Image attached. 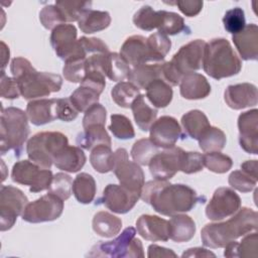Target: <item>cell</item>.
<instances>
[{
    "instance_id": "ac0fdd59",
    "label": "cell",
    "mask_w": 258,
    "mask_h": 258,
    "mask_svg": "<svg viewBox=\"0 0 258 258\" xmlns=\"http://www.w3.org/2000/svg\"><path fill=\"white\" fill-rule=\"evenodd\" d=\"M120 55L133 68L145 63L159 62L150 51L146 38L142 35L129 36L120 48Z\"/></svg>"
},
{
    "instance_id": "7402d4cb",
    "label": "cell",
    "mask_w": 258,
    "mask_h": 258,
    "mask_svg": "<svg viewBox=\"0 0 258 258\" xmlns=\"http://www.w3.org/2000/svg\"><path fill=\"white\" fill-rule=\"evenodd\" d=\"M232 40L244 60L258 59V26L247 24L240 32L233 34Z\"/></svg>"
},
{
    "instance_id": "ba28073f",
    "label": "cell",
    "mask_w": 258,
    "mask_h": 258,
    "mask_svg": "<svg viewBox=\"0 0 258 258\" xmlns=\"http://www.w3.org/2000/svg\"><path fill=\"white\" fill-rule=\"evenodd\" d=\"M52 177L50 169L42 168L31 160L26 159L14 163L11 171V179L16 183L29 185L31 192L48 189Z\"/></svg>"
},
{
    "instance_id": "4316f807",
    "label": "cell",
    "mask_w": 258,
    "mask_h": 258,
    "mask_svg": "<svg viewBox=\"0 0 258 258\" xmlns=\"http://www.w3.org/2000/svg\"><path fill=\"white\" fill-rule=\"evenodd\" d=\"M77 144L81 148L92 150L98 145L111 146V137L105 129V125L94 124L85 127L84 131L78 135Z\"/></svg>"
},
{
    "instance_id": "e575fe53",
    "label": "cell",
    "mask_w": 258,
    "mask_h": 258,
    "mask_svg": "<svg viewBox=\"0 0 258 258\" xmlns=\"http://www.w3.org/2000/svg\"><path fill=\"white\" fill-rule=\"evenodd\" d=\"M145 90L146 98L155 108H165L172 100L173 91L171 86L161 79L152 81Z\"/></svg>"
},
{
    "instance_id": "db71d44e",
    "label": "cell",
    "mask_w": 258,
    "mask_h": 258,
    "mask_svg": "<svg viewBox=\"0 0 258 258\" xmlns=\"http://www.w3.org/2000/svg\"><path fill=\"white\" fill-rule=\"evenodd\" d=\"M204 168V156L199 152L182 150L180 155V171L190 174Z\"/></svg>"
},
{
    "instance_id": "7c38bea8",
    "label": "cell",
    "mask_w": 258,
    "mask_h": 258,
    "mask_svg": "<svg viewBox=\"0 0 258 258\" xmlns=\"http://www.w3.org/2000/svg\"><path fill=\"white\" fill-rule=\"evenodd\" d=\"M63 211V201L53 194H46L28 203L21 215L22 220L36 224L58 219Z\"/></svg>"
},
{
    "instance_id": "94428289",
    "label": "cell",
    "mask_w": 258,
    "mask_h": 258,
    "mask_svg": "<svg viewBox=\"0 0 258 258\" xmlns=\"http://www.w3.org/2000/svg\"><path fill=\"white\" fill-rule=\"evenodd\" d=\"M182 76L176 72L170 61H163L161 63V80H163L169 86H177L179 85Z\"/></svg>"
},
{
    "instance_id": "60d3db41",
    "label": "cell",
    "mask_w": 258,
    "mask_h": 258,
    "mask_svg": "<svg viewBox=\"0 0 258 258\" xmlns=\"http://www.w3.org/2000/svg\"><path fill=\"white\" fill-rule=\"evenodd\" d=\"M113 151L111 146L98 145L91 150L90 162L93 168L100 173H107L112 171Z\"/></svg>"
},
{
    "instance_id": "7dc6e473",
    "label": "cell",
    "mask_w": 258,
    "mask_h": 258,
    "mask_svg": "<svg viewBox=\"0 0 258 258\" xmlns=\"http://www.w3.org/2000/svg\"><path fill=\"white\" fill-rule=\"evenodd\" d=\"M55 5L61 10L67 22L78 21L82 13L91 8V1H61L55 2Z\"/></svg>"
},
{
    "instance_id": "d6a6232c",
    "label": "cell",
    "mask_w": 258,
    "mask_h": 258,
    "mask_svg": "<svg viewBox=\"0 0 258 258\" xmlns=\"http://www.w3.org/2000/svg\"><path fill=\"white\" fill-rule=\"evenodd\" d=\"M162 62L145 63L133 68L128 76V81L135 85L139 90H145L152 81L161 79Z\"/></svg>"
},
{
    "instance_id": "6125c7cd",
    "label": "cell",
    "mask_w": 258,
    "mask_h": 258,
    "mask_svg": "<svg viewBox=\"0 0 258 258\" xmlns=\"http://www.w3.org/2000/svg\"><path fill=\"white\" fill-rule=\"evenodd\" d=\"M147 257L149 258H155V257H173L176 258L177 255L168 248H164L155 244L148 246V253Z\"/></svg>"
},
{
    "instance_id": "ee69618b",
    "label": "cell",
    "mask_w": 258,
    "mask_h": 258,
    "mask_svg": "<svg viewBox=\"0 0 258 258\" xmlns=\"http://www.w3.org/2000/svg\"><path fill=\"white\" fill-rule=\"evenodd\" d=\"M108 129L116 138L121 140L131 139L135 136L134 127L130 119L122 114L111 115V123Z\"/></svg>"
},
{
    "instance_id": "8fae6325",
    "label": "cell",
    "mask_w": 258,
    "mask_h": 258,
    "mask_svg": "<svg viewBox=\"0 0 258 258\" xmlns=\"http://www.w3.org/2000/svg\"><path fill=\"white\" fill-rule=\"evenodd\" d=\"M112 171L121 185L141 194L145 183L144 172L138 163L128 159V152L125 148H118L114 151Z\"/></svg>"
},
{
    "instance_id": "5b68a950",
    "label": "cell",
    "mask_w": 258,
    "mask_h": 258,
    "mask_svg": "<svg viewBox=\"0 0 258 258\" xmlns=\"http://www.w3.org/2000/svg\"><path fill=\"white\" fill-rule=\"evenodd\" d=\"M0 152L4 155L9 150H14L19 157L24 142L29 135L28 117L26 112L19 108H1L0 127Z\"/></svg>"
},
{
    "instance_id": "f1b7e54d",
    "label": "cell",
    "mask_w": 258,
    "mask_h": 258,
    "mask_svg": "<svg viewBox=\"0 0 258 258\" xmlns=\"http://www.w3.org/2000/svg\"><path fill=\"white\" fill-rule=\"evenodd\" d=\"M111 23V16L107 11L87 9L78 20L80 29L86 33L91 34L109 27Z\"/></svg>"
},
{
    "instance_id": "44dd1931",
    "label": "cell",
    "mask_w": 258,
    "mask_h": 258,
    "mask_svg": "<svg viewBox=\"0 0 258 258\" xmlns=\"http://www.w3.org/2000/svg\"><path fill=\"white\" fill-rule=\"evenodd\" d=\"M138 234L147 241L166 242L169 239V222L154 215H141L136 221Z\"/></svg>"
},
{
    "instance_id": "484cf974",
    "label": "cell",
    "mask_w": 258,
    "mask_h": 258,
    "mask_svg": "<svg viewBox=\"0 0 258 258\" xmlns=\"http://www.w3.org/2000/svg\"><path fill=\"white\" fill-rule=\"evenodd\" d=\"M102 71L109 80L123 82L125 79H128L131 69L120 53L109 51L103 54Z\"/></svg>"
},
{
    "instance_id": "b9f144b4",
    "label": "cell",
    "mask_w": 258,
    "mask_h": 258,
    "mask_svg": "<svg viewBox=\"0 0 258 258\" xmlns=\"http://www.w3.org/2000/svg\"><path fill=\"white\" fill-rule=\"evenodd\" d=\"M158 152V147L149 138H141L133 144L130 154L133 161L139 165H148L152 157Z\"/></svg>"
},
{
    "instance_id": "74e56055",
    "label": "cell",
    "mask_w": 258,
    "mask_h": 258,
    "mask_svg": "<svg viewBox=\"0 0 258 258\" xmlns=\"http://www.w3.org/2000/svg\"><path fill=\"white\" fill-rule=\"evenodd\" d=\"M227 142V137L224 131L215 126H210L204 134L199 138L200 148L204 152L221 151Z\"/></svg>"
},
{
    "instance_id": "f35d334b",
    "label": "cell",
    "mask_w": 258,
    "mask_h": 258,
    "mask_svg": "<svg viewBox=\"0 0 258 258\" xmlns=\"http://www.w3.org/2000/svg\"><path fill=\"white\" fill-rule=\"evenodd\" d=\"M140 95L139 89L130 82H119L111 90L113 101L122 108H131L134 100Z\"/></svg>"
},
{
    "instance_id": "03108f58",
    "label": "cell",
    "mask_w": 258,
    "mask_h": 258,
    "mask_svg": "<svg viewBox=\"0 0 258 258\" xmlns=\"http://www.w3.org/2000/svg\"><path fill=\"white\" fill-rule=\"evenodd\" d=\"M1 45H2V49H1V52H2V72H4V68L6 66V62H7V59H9V47L6 46V44L1 41Z\"/></svg>"
},
{
    "instance_id": "30bf717a",
    "label": "cell",
    "mask_w": 258,
    "mask_h": 258,
    "mask_svg": "<svg viewBox=\"0 0 258 258\" xmlns=\"http://www.w3.org/2000/svg\"><path fill=\"white\" fill-rule=\"evenodd\" d=\"M27 197L19 188L12 185H1L0 188V230H10L18 216L22 215Z\"/></svg>"
},
{
    "instance_id": "7bdbcfd3",
    "label": "cell",
    "mask_w": 258,
    "mask_h": 258,
    "mask_svg": "<svg viewBox=\"0 0 258 258\" xmlns=\"http://www.w3.org/2000/svg\"><path fill=\"white\" fill-rule=\"evenodd\" d=\"M158 32L165 35H175L187 29L183 18L175 12L162 10L161 21L158 26Z\"/></svg>"
},
{
    "instance_id": "d6986e66",
    "label": "cell",
    "mask_w": 258,
    "mask_h": 258,
    "mask_svg": "<svg viewBox=\"0 0 258 258\" xmlns=\"http://www.w3.org/2000/svg\"><path fill=\"white\" fill-rule=\"evenodd\" d=\"M239 143L250 154H258V110L252 109L238 117Z\"/></svg>"
},
{
    "instance_id": "277c9868",
    "label": "cell",
    "mask_w": 258,
    "mask_h": 258,
    "mask_svg": "<svg viewBox=\"0 0 258 258\" xmlns=\"http://www.w3.org/2000/svg\"><path fill=\"white\" fill-rule=\"evenodd\" d=\"M203 69L208 76L219 81L239 74L242 61L226 38H213L206 42Z\"/></svg>"
},
{
    "instance_id": "681fc988",
    "label": "cell",
    "mask_w": 258,
    "mask_h": 258,
    "mask_svg": "<svg viewBox=\"0 0 258 258\" xmlns=\"http://www.w3.org/2000/svg\"><path fill=\"white\" fill-rule=\"evenodd\" d=\"M86 58H76L64 61L62 74L70 83H82L87 75Z\"/></svg>"
},
{
    "instance_id": "e7e4bbea",
    "label": "cell",
    "mask_w": 258,
    "mask_h": 258,
    "mask_svg": "<svg viewBox=\"0 0 258 258\" xmlns=\"http://www.w3.org/2000/svg\"><path fill=\"white\" fill-rule=\"evenodd\" d=\"M241 169L251 175L252 177L257 179V160H246L245 162L241 163Z\"/></svg>"
},
{
    "instance_id": "7a4b0ae2",
    "label": "cell",
    "mask_w": 258,
    "mask_h": 258,
    "mask_svg": "<svg viewBox=\"0 0 258 258\" xmlns=\"http://www.w3.org/2000/svg\"><path fill=\"white\" fill-rule=\"evenodd\" d=\"M10 71L18 84L20 95L25 100H36L58 92L62 86V78L57 74L37 72L31 62L21 56L14 57Z\"/></svg>"
},
{
    "instance_id": "e0dca14e",
    "label": "cell",
    "mask_w": 258,
    "mask_h": 258,
    "mask_svg": "<svg viewBox=\"0 0 258 258\" xmlns=\"http://www.w3.org/2000/svg\"><path fill=\"white\" fill-rule=\"evenodd\" d=\"M149 139L158 148L173 147L181 137V128L174 117L161 116L153 122L149 129Z\"/></svg>"
},
{
    "instance_id": "ab89813d",
    "label": "cell",
    "mask_w": 258,
    "mask_h": 258,
    "mask_svg": "<svg viewBox=\"0 0 258 258\" xmlns=\"http://www.w3.org/2000/svg\"><path fill=\"white\" fill-rule=\"evenodd\" d=\"M161 14L162 10L155 11L151 6L144 5L135 12L133 16V23L139 29L151 31L158 28L161 21Z\"/></svg>"
},
{
    "instance_id": "d590c367",
    "label": "cell",
    "mask_w": 258,
    "mask_h": 258,
    "mask_svg": "<svg viewBox=\"0 0 258 258\" xmlns=\"http://www.w3.org/2000/svg\"><path fill=\"white\" fill-rule=\"evenodd\" d=\"M97 186L94 177L87 173H79L73 181V194L81 204H91L96 196Z\"/></svg>"
},
{
    "instance_id": "11a10c76",
    "label": "cell",
    "mask_w": 258,
    "mask_h": 258,
    "mask_svg": "<svg viewBox=\"0 0 258 258\" xmlns=\"http://www.w3.org/2000/svg\"><path fill=\"white\" fill-rule=\"evenodd\" d=\"M107 118V111L103 105L100 103L94 104L91 106L84 115L83 118V127H87L94 124L105 125Z\"/></svg>"
},
{
    "instance_id": "6f0895ef",
    "label": "cell",
    "mask_w": 258,
    "mask_h": 258,
    "mask_svg": "<svg viewBox=\"0 0 258 258\" xmlns=\"http://www.w3.org/2000/svg\"><path fill=\"white\" fill-rule=\"evenodd\" d=\"M79 41L87 54H100L109 52L108 45L100 38L82 36Z\"/></svg>"
},
{
    "instance_id": "f6af8a7d",
    "label": "cell",
    "mask_w": 258,
    "mask_h": 258,
    "mask_svg": "<svg viewBox=\"0 0 258 258\" xmlns=\"http://www.w3.org/2000/svg\"><path fill=\"white\" fill-rule=\"evenodd\" d=\"M204 156V166L215 173H225L232 168V158L220 151L207 152Z\"/></svg>"
},
{
    "instance_id": "680465c9",
    "label": "cell",
    "mask_w": 258,
    "mask_h": 258,
    "mask_svg": "<svg viewBox=\"0 0 258 258\" xmlns=\"http://www.w3.org/2000/svg\"><path fill=\"white\" fill-rule=\"evenodd\" d=\"M20 95L19 87L14 78H10L1 72V97L9 100L17 99Z\"/></svg>"
},
{
    "instance_id": "f5cc1de1",
    "label": "cell",
    "mask_w": 258,
    "mask_h": 258,
    "mask_svg": "<svg viewBox=\"0 0 258 258\" xmlns=\"http://www.w3.org/2000/svg\"><path fill=\"white\" fill-rule=\"evenodd\" d=\"M228 182L232 188L241 192H249L253 190L257 184V179L241 170H234L230 173Z\"/></svg>"
},
{
    "instance_id": "bcb514c9",
    "label": "cell",
    "mask_w": 258,
    "mask_h": 258,
    "mask_svg": "<svg viewBox=\"0 0 258 258\" xmlns=\"http://www.w3.org/2000/svg\"><path fill=\"white\" fill-rule=\"evenodd\" d=\"M147 45L155 56V58L161 62L163 61L166 54L169 52L171 47V41L167 35L162 34L160 32H155L150 34L147 38Z\"/></svg>"
},
{
    "instance_id": "c3c4849f",
    "label": "cell",
    "mask_w": 258,
    "mask_h": 258,
    "mask_svg": "<svg viewBox=\"0 0 258 258\" xmlns=\"http://www.w3.org/2000/svg\"><path fill=\"white\" fill-rule=\"evenodd\" d=\"M48 192L55 195L62 201L68 200L73 192V178L64 172H57L53 175Z\"/></svg>"
},
{
    "instance_id": "8d00e7d4",
    "label": "cell",
    "mask_w": 258,
    "mask_h": 258,
    "mask_svg": "<svg viewBox=\"0 0 258 258\" xmlns=\"http://www.w3.org/2000/svg\"><path fill=\"white\" fill-rule=\"evenodd\" d=\"M101 92L96 88L82 83L70 96V100L79 112H86L91 106L99 103Z\"/></svg>"
},
{
    "instance_id": "2e32d148",
    "label": "cell",
    "mask_w": 258,
    "mask_h": 258,
    "mask_svg": "<svg viewBox=\"0 0 258 258\" xmlns=\"http://www.w3.org/2000/svg\"><path fill=\"white\" fill-rule=\"evenodd\" d=\"M182 150L180 147L173 146L156 153L148 164L151 175L160 180H167L173 177L180 169Z\"/></svg>"
},
{
    "instance_id": "d4e9b609",
    "label": "cell",
    "mask_w": 258,
    "mask_h": 258,
    "mask_svg": "<svg viewBox=\"0 0 258 258\" xmlns=\"http://www.w3.org/2000/svg\"><path fill=\"white\" fill-rule=\"evenodd\" d=\"M86 155L79 146L69 144L59 149L53 157V164L56 168L67 172H78L86 163Z\"/></svg>"
},
{
    "instance_id": "91938a15",
    "label": "cell",
    "mask_w": 258,
    "mask_h": 258,
    "mask_svg": "<svg viewBox=\"0 0 258 258\" xmlns=\"http://www.w3.org/2000/svg\"><path fill=\"white\" fill-rule=\"evenodd\" d=\"M171 4H175L185 16L194 17L202 11L204 2L201 0H178Z\"/></svg>"
},
{
    "instance_id": "52a82bcc",
    "label": "cell",
    "mask_w": 258,
    "mask_h": 258,
    "mask_svg": "<svg viewBox=\"0 0 258 258\" xmlns=\"http://www.w3.org/2000/svg\"><path fill=\"white\" fill-rule=\"evenodd\" d=\"M136 230L133 227L125 228L122 233L112 241H100L91 252L90 257L110 258H136L144 257L143 246L140 239L135 238Z\"/></svg>"
},
{
    "instance_id": "1f68e13d",
    "label": "cell",
    "mask_w": 258,
    "mask_h": 258,
    "mask_svg": "<svg viewBox=\"0 0 258 258\" xmlns=\"http://www.w3.org/2000/svg\"><path fill=\"white\" fill-rule=\"evenodd\" d=\"M258 235L256 231L248 233L240 242L235 240L225 246L224 256L226 257H257L258 256Z\"/></svg>"
},
{
    "instance_id": "4dcf8cb0",
    "label": "cell",
    "mask_w": 258,
    "mask_h": 258,
    "mask_svg": "<svg viewBox=\"0 0 258 258\" xmlns=\"http://www.w3.org/2000/svg\"><path fill=\"white\" fill-rule=\"evenodd\" d=\"M92 227L94 232L104 238H111L120 233L122 228V221L117 216L106 212L101 211L95 214Z\"/></svg>"
},
{
    "instance_id": "f907efd6",
    "label": "cell",
    "mask_w": 258,
    "mask_h": 258,
    "mask_svg": "<svg viewBox=\"0 0 258 258\" xmlns=\"http://www.w3.org/2000/svg\"><path fill=\"white\" fill-rule=\"evenodd\" d=\"M39 20L46 29H53L67 22L61 10L55 4L44 6L39 12Z\"/></svg>"
},
{
    "instance_id": "be15d7a7",
    "label": "cell",
    "mask_w": 258,
    "mask_h": 258,
    "mask_svg": "<svg viewBox=\"0 0 258 258\" xmlns=\"http://www.w3.org/2000/svg\"><path fill=\"white\" fill-rule=\"evenodd\" d=\"M216 257V255L202 247H196V248H189L186 251H184L181 255L182 258L184 257Z\"/></svg>"
},
{
    "instance_id": "cb8c5ba5",
    "label": "cell",
    "mask_w": 258,
    "mask_h": 258,
    "mask_svg": "<svg viewBox=\"0 0 258 258\" xmlns=\"http://www.w3.org/2000/svg\"><path fill=\"white\" fill-rule=\"evenodd\" d=\"M179 92L186 100L205 99L211 93V85L203 75L190 73L182 77L179 83Z\"/></svg>"
},
{
    "instance_id": "f546056e",
    "label": "cell",
    "mask_w": 258,
    "mask_h": 258,
    "mask_svg": "<svg viewBox=\"0 0 258 258\" xmlns=\"http://www.w3.org/2000/svg\"><path fill=\"white\" fill-rule=\"evenodd\" d=\"M181 126L185 136L199 140L204 132L211 126L206 114L201 110H190L181 117Z\"/></svg>"
},
{
    "instance_id": "6da1fadb",
    "label": "cell",
    "mask_w": 258,
    "mask_h": 258,
    "mask_svg": "<svg viewBox=\"0 0 258 258\" xmlns=\"http://www.w3.org/2000/svg\"><path fill=\"white\" fill-rule=\"evenodd\" d=\"M140 198L155 212L163 216H174L189 212L202 199L190 186L154 179L144 183Z\"/></svg>"
},
{
    "instance_id": "9c48e42d",
    "label": "cell",
    "mask_w": 258,
    "mask_h": 258,
    "mask_svg": "<svg viewBox=\"0 0 258 258\" xmlns=\"http://www.w3.org/2000/svg\"><path fill=\"white\" fill-rule=\"evenodd\" d=\"M49 40L56 55L63 61L88 56L77 39V28L74 24L62 23L56 26L52 29Z\"/></svg>"
},
{
    "instance_id": "4fadbf2b",
    "label": "cell",
    "mask_w": 258,
    "mask_h": 258,
    "mask_svg": "<svg viewBox=\"0 0 258 258\" xmlns=\"http://www.w3.org/2000/svg\"><path fill=\"white\" fill-rule=\"evenodd\" d=\"M241 208V199L233 188L219 187L206 207V216L212 221H221L233 216Z\"/></svg>"
},
{
    "instance_id": "816d5d0a",
    "label": "cell",
    "mask_w": 258,
    "mask_h": 258,
    "mask_svg": "<svg viewBox=\"0 0 258 258\" xmlns=\"http://www.w3.org/2000/svg\"><path fill=\"white\" fill-rule=\"evenodd\" d=\"M223 23L229 33L236 34L240 32L246 26L244 10L240 7H234L228 10L223 17Z\"/></svg>"
},
{
    "instance_id": "8992f818",
    "label": "cell",
    "mask_w": 258,
    "mask_h": 258,
    "mask_svg": "<svg viewBox=\"0 0 258 258\" xmlns=\"http://www.w3.org/2000/svg\"><path fill=\"white\" fill-rule=\"evenodd\" d=\"M69 144L68 137L58 131L38 132L30 137L26 144V153L32 162L49 169L56 152Z\"/></svg>"
},
{
    "instance_id": "83f0119b",
    "label": "cell",
    "mask_w": 258,
    "mask_h": 258,
    "mask_svg": "<svg viewBox=\"0 0 258 258\" xmlns=\"http://www.w3.org/2000/svg\"><path fill=\"white\" fill-rule=\"evenodd\" d=\"M169 222V239L182 243L189 241L196 233V223L187 215L176 214L171 216Z\"/></svg>"
},
{
    "instance_id": "9f6ffc18",
    "label": "cell",
    "mask_w": 258,
    "mask_h": 258,
    "mask_svg": "<svg viewBox=\"0 0 258 258\" xmlns=\"http://www.w3.org/2000/svg\"><path fill=\"white\" fill-rule=\"evenodd\" d=\"M55 113H56V119L61 120L63 122L74 121L79 115V111L75 108L70 98L57 99L56 106H55Z\"/></svg>"
},
{
    "instance_id": "836d02e7",
    "label": "cell",
    "mask_w": 258,
    "mask_h": 258,
    "mask_svg": "<svg viewBox=\"0 0 258 258\" xmlns=\"http://www.w3.org/2000/svg\"><path fill=\"white\" fill-rule=\"evenodd\" d=\"M131 110L133 113V117L135 123L142 131H148L156 120L157 110L153 107H150L143 95H139L131 105Z\"/></svg>"
},
{
    "instance_id": "5bb4252c",
    "label": "cell",
    "mask_w": 258,
    "mask_h": 258,
    "mask_svg": "<svg viewBox=\"0 0 258 258\" xmlns=\"http://www.w3.org/2000/svg\"><path fill=\"white\" fill-rule=\"evenodd\" d=\"M140 192L129 189L121 184H108L98 201V205H104L110 211L116 214H126L131 211L138 200Z\"/></svg>"
},
{
    "instance_id": "9a60e30c",
    "label": "cell",
    "mask_w": 258,
    "mask_h": 258,
    "mask_svg": "<svg viewBox=\"0 0 258 258\" xmlns=\"http://www.w3.org/2000/svg\"><path fill=\"white\" fill-rule=\"evenodd\" d=\"M206 41L204 39H195L182 45L175 52L170 60L172 67L180 76L195 73L203 67L204 50Z\"/></svg>"
},
{
    "instance_id": "603a6c76",
    "label": "cell",
    "mask_w": 258,
    "mask_h": 258,
    "mask_svg": "<svg viewBox=\"0 0 258 258\" xmlns=\"http://www.w3.org/2000/svg\"><path fill=\"white\" fill-rule=\"evenodd\" d=\"M57 99H36L26 106L28 120L35 126H41L56 119L55 106Z\"/></svg>"
},
{
    "instance_id": "ffe728a7",
    "label": "cell",
    "mask_w": 258,
    "mask_h": 258,
    "mask_svg": "<svg viewBox=\"0 0 258 258\" xmlns=\"http://www.w3.org/2000/svg\"><path fill=\"white\" fill-rule=\"evenodd\" d=\"M224 100L234 110L256 106L258 102L257 87L250 83L230 85L225 90Z\"/></svg>"
},
{
    "instance_id": "3957f363",
    "label": "cell",
    "mask_w": 258,
    "mask_h": 258,
    "mask_svg": "<svg viewBox=\"0 0 258 258\" xmlns=\"http://www.w3.org/2000/svg\"><path fill=\"white\" fill-rule=\"evenodd\" d=\"M258 214L256 211L243 207L226 222L207 224L201 232L204 246L216 249L225 247L229 242L248 233L256 231Z\"/></svg>"
}]
</instances>
